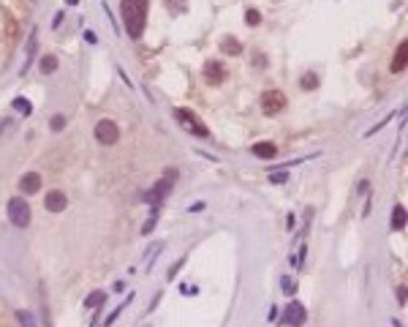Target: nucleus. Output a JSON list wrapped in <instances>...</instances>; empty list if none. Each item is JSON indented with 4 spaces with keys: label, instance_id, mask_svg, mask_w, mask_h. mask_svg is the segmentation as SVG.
<instances>
[{
    "label": "nucleus",
    "instance_id": "f257e3e1",
    "mask_svg": "<svg viewBox=\"0 0 408 327\" xmlns=\"http://www.w3.org/2000/svg\"><path fill=\"white\" fill-rule=\"evenodd\" d=\"M123 22L125 30L131 38H139L145 33V22H147V0H123Z\"/></svg>",
    "mask_w": 408,
    "mask_h": 327
},
{
    "label": "nucleus",
    "instance_id": "f03ea898",
    "mask_svg": "<svg viewBox=\"0 0 408 327\" xmlns=\"http://www.w3.org/2000/svg\"><path fill=\"white\" fill-rule=\"evenodd\" d=\"M174 177H177V172H174V169H166V174L161 177V183H155V188H150V191H147L145 202H150L152 207L163 202V199H166V196L172 194V188H174Z\"/></svg>",
    "mask_w": 408,
    "mask_h": 327
},
{
    "label": "nucleus",
    "instance_id": "7ed1b4c3",
    "mask_svg": "<svg viewBox=\"0 0 408 327\" xmlns=\"http://www.w3.org/2000/svg\"><path fill=\"white\" fill-rule=\"evenodd\" d=\"M174 118H177V123H180L188 134H194V137H201V139H204V137H210L207 125L201 123V120L196 118L191 109H182V106H180V109H174Z\"/></svg>",
    "mask_w": 408,
    "mask_h": 327
},
{
    "label": "nucleus",
    "instance_id": "20e7f679",
    "mask_svg": "<svg viewBox=\"0 0 408 327\" xmlns=\"http://www.w3.org/2000/svg\"><path fill=\"white\" fill-rule=\"evenodd\" d=\"M8 218L14 221V226H28V224H30V205H28V199L14 196V199L8 202Z\"/></svg>",
    "mask_w": 408,
    "mask_h": 327
},
{
    "label": "nucleus",
    "instance_id": "39448f33",
    "mask_svg": "<svg viewBox=\"0 0 408 327\" xmlns=\"http://www.w3.org/2000/svg\"><path fill=\"white\" fill-rule=\"evenodd\" d=\"M305 319H308L305 306L299 303V300H291L289 306H286V311H283V325L286 327H302Z\"/></svg>",
    "mask_w": 408,
    "mask_h": 327
},
{
    "label": "nucleus",
    "instance_id": "423d86ee",
    "mask_svg": "<svg viewBox=\"0 0 408 327\" xmlns=\"http://www.w3.org/2000/svg\"><path fill=\"white\" fill-rule=\"evenodd\" d=\"M261 109L264 115H277V112L286 109V96L280 90H267L261 96Z\"/></svg>",
    "mask_w": 408,
    "mask_h": 327
},
{
    "label": "nucleus",
    "instance_id": "0eeeda50",
    "mask_svg": "<svg viewBox=\"0 0 408 327\" xmlns=\"http://www.w3.org/2000/svg\"><path fill=\"white\" fill-rule=\"evenodd\" d=\"M96 139L101 142V145H114V142L120 139V128L112 120H101V123L96 125Z\"/></svg>",
    "mask_w": 408,
    "mask_h": 327
},
{
    "label": "nucleus",
    "instance_id": "6e6552de",
    "mask_svg": "<svg viewBox=\"0 0 408 327\" xmlns=\"http://www.w3.org/2000/svg\"><path fill=\"white\" fill-rule=\"evenodd\" d=\"M223 79H226V69H223L218 60H210L207 66H204V82L207 85H221Z\"/></svg>",
    "mask_w": 408,
    "mask_h": 327
},
{
    "label": "nucleus",
    "instance_id": "1a4fd4ad",
    "mask_svg": "<svg viewBox=\"0 0 408 327\" xmlns=\"http://www.w3.org/2000/svg\"><path fill=\"white\" fill-rule=\"evenodd\" d=\"M44 207H47L49 213H60V210L68 207V199H65L63 191H49V196L44 199Z\"/></svg>",
    "mask_w": 408,
    "mask_h": 327
},
{
    "label": "nucleus",
    "instance_id": "9d476101",
    "mask_svg": "<svg viewBox=\"0 0 408 327\" xmlns=\"http://www.w3.org/2000/svg\"><path fill=\"white\" fill-rule=\"evenodd\" d=\"M19 188L25 191V194H38V191H41V174L28 172V174L19 180Z\"/></svg>",
    "mask_w": 408,
    "mask_h": 327
},
{
    "label": "nucleus",
    "instance_id": "9b49d317",
    "mask_svg": "<svg viewBox=\"0 0 408 327\" xmlns=\"http://www.w3.org/2000/svg\"><path fill=\"white\" fill-rule=\"evenodd\" d=\"M406 57H408V44L400 41V47H397V52H394L392 57V66L389 69L394 71V74H400V71H406Z\"/></svg>",
    "mask_w": 408,
    "mask_h": 327
},
{
    "label": "nucleus",
    "instance_id": "f8f14e48",
    "mask_svg": "<svg viewBox=\"0 0 408 327\" xmlns=\"http://www.w3.org/2000/svg\"><path fill=\"white\" fill-rule=\"evenodd\" d=\"M250 153L256 155V158H267V161H270V158H275V155H277V147L272 145V142H259V145L250 147Z\"/></svg>",
    "mask_w": 408,
    "mask_h": 327
},
{
    "label": "nucleus",
    "instance_id": "ddd939ff",
    "mask_svg": "<svg viewBox=\"0 0 408 327\" xmlns=\"http://www.w3.org/2000/svg\"><path fill=\"white\" fill-rule=\"evenodd\" d=\"M221 49L226 52V55H240V52H242L240 41H237L234 35H223V38H221Z\"/></svg>",
    "mask_w": 408,
    "mask_h": 327
},
{
    "label": "nucleus",
    "instance_id": "4468645a",
    "mask_svg": "<svg viewBox=\"0 0 408 327\" xmlns=\"http://www.w3.org/2000/svg\"><path fill=\"white\" fill-rule=\"evenodd\" d=\"M403 226H406V207L397 205L392 210V229H403Z\"/></svg>",
    "mask_w": 408,
    "mask_h": 327
},
{
    "label": "nucleus",
    "instance_id": "2eb2a0df",
    "mask_svg": "<svg viewBox=\"0 0 408 327\" xmlns=\"http://www.w3.org/2000/svg\"><path fill=\"white\" fill-rule=\"evenodd\" d=\"M299 87H302V90H316V87H318V77H316V74H310V71H308V74H302V79H299Z\"/></svg>",
    "mask_w": 408,
    "mask_h": 327
},
{
    "label": "nucleus",
    "instance_id": "dca6fc26",
    "mask_svg": "<svg viewBox=\"0 0 408 327\" xmlns=\"http://www.w3.org/2000/svg\"><path fill=\"white\" fill-rule=\"evenodd\" d=\"M104 300H106V292H93L90 297L84 300V306L87 308H101L104 306Z\"/></svg>",
    "mask_w": 408,
    "mask_h": 327
},
{
    "label": "nucleus",
    "instance_id": "f3484780",
    "mask_svg": "<svg viewBox=\"0 0 408 327\" xmlns=\"http://www.w3.org/2000/svg\"><path fill=\"white\" fill-rule=\"evenodd\" d=\"M55 69H57V57H55V55L41 57V74H52Z\"/></svg>",
    "mask_w": 408,
    "mask_h": 327
},
{
    "label": "nucleus",
    "instance_id": "a211bd4d",
    "mask_svg": "<svg viewBox=\"0 0 408 327\" xmlns=\"http://www.w3.org/2000/svg\"><path fill=\"white\" fill-rule=\"evenodd\" d=\"M11 106H14L16 112H22V115H30V112H33V106H30L28 98H14V104Z\"/></svg>",
    "mask_w": 408,
    "mask_h": 327
},
{
    "label": "nucleus",
    "instance_id": "6ab92c4d",
    "mask_svg": "<svg viewBox=\"0 0 408 327\" xmlns=\"http://www.w3.org/2000/svg\"><path fill=\"white\" fill-rule=\"evenodd\" d=\"M16 319L22 322V327H35V319H33V313H28V311H16Z\"/></svg>",
    "mask_w": 408,
    "mask_h": 327
},
{
    "label": "nucleus",
    "instance_id": "aec40b11",
    "mask_svg": "<svg viewBox=\"0 0 408 327\" xmlns=\"http://www.w3.org/2000/svg\"><path fill=\"white\" fill-rule=\"evenodd\" d=\"M245 19H248L250 28H256L259 22H261V14H259L256 8H248V11H245Z\"/></svg>",
    "mask_w": 408,
    "mask_h": 327
},
{
    "label": "nucleus",
    "instance_id": "412c9836",
    "mask_svg": "<svg viewBox=\"0 0 408 327\" xmlns=\"http://www.w3.org/2000/svg\"><path fill=\"white\" fill-rule=\"evenodd\" d=\"M155 221H158V207L152 210V216L147 218V224L142 226V235H150V232H152V226H155Z\"/></svg>",
    "mask_w": 408,
    "mask_h": 327
},
{
    "label": "nucleus",
    "instance_id": "4be33fe9",
    "mask_svg": "<svg viewBox=\"0 0 408 327\" xmlns=\"http://www.w3.org/2000/svg\"><path fill=\"white\" fill-rule=\"evenodd\" d=\"M128 300H131V297H128ZM128 300H125V303H123V306H120V308H114V313H109V316H106V322H104V327H109V325H114V319H117V316H120V313H123V308H125V306H128Z\"/></svg>",
    "mask_w": 408,
    "mask_h": 327
},
{
    "label": "nucleus",
    "instance_id": "5701e85b",
    "mask_svg": "<svg viewBox=\"0 0 408 327\" xmlns=\"http://www.w3.org/2000/svg\"><path fill=\"white\" fill-rule=\"evenodd\" d=\"M63 128H65V118H63V115H55V118H52V131H63Z\"/></svg>",
    "mask_w": 408,
    "mask_h": 327
},
{
    "label": "nucleus",
    "instance_id": "b1692460",
    "mask_svg": "<svg viewBox=\"0 0 408 327\" xmlns=\"http://www.w3.org/2000/svg\"><path fill=\"white\" fill-rule=\"evenodd\" d=\"M283 292H286V294H294V292H297V281H294V278H286V281H283Z\"/></svg>",
    "mask_w": 408,
    "mask_h": 327
},
{
    "label": "nucleus",
    "instance_id": "393cba45",
    "mask_svg": "<svg viewBox=\"0 0 408 327\" xmlns=\"http://www.w3.org/2000/svg\"><path fill=\"white\" fill-rule=\"evenodd\" d=\"M35 47H38V44H35V30H33V35H30V47H28V63L33 60V55H35Z\"/></svg>",
    "mask_w": 408,
    "mask_h": 327
},
{
    "label": "nucleus",
    "instance_id": "a878e982",
    "mask_svg": "<svg viewBox=\"0 0 408 327\" xmlns=\"http://www.w3.org/2000/svg\"><path fill=\"white\" fill-rule=\"evenodd\" d=\"M270 180L272 183H286V180H289V174H286V172H272Z\"/></svg>",
    "mask_w": 408,
    "mask_h": 327
},
{
    "label": "nucleus",
    "instance_id": "bb28decb",
    "mask_svg": "<svg viewBox=\"0 0 408 327\" xmlns=\"http://www.w3.org/2000/svg\"><path fill=\"white\" fill-rule=\"evenodd\" d=\"M84 38H87V41H90V44H96V41H98V35L93 33V30H84Z\"/></svg>",
    "mask_w": 408,
    "mask_h": 327
},
{
    "label": "nucleus",
    "instance_id": "cd10ccee",
    "mask_svg": "<svg viewBox=\"0 0 408 327\" xmlns=\"http://www.w3.org/2000/svg\"><path fill=\"white\" fill-rule=\"evenodd\" d=\"M256 69H264V55H256Z\"/></svg>",
    "mask_w": 408,
    "mask_h": 327
},
{
    "label": "nucleus",
    "instance_id": "c85d7f7f",
    "mask_svg": "<svg viewBox=\"0 0 408 327\" xmlns=\"http://www.w3.org/2000/svg\"><path fill=\"white\" fill-rule=\"evenodd\" d=\"M65 3H71V6H76V3H79V0H65Z\"/></svg>",
    "mask_w": 408,
    "mask_h": 327
}]
</instances>
